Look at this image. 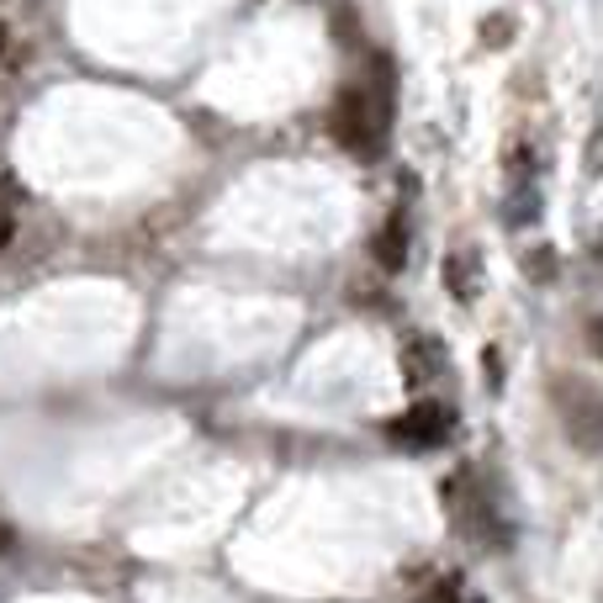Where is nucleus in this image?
I'll use <instances>...</instances> for the list:
<instances>
[{
	"label": "nucleus",
	"mask_w": 603,
	"mask_h": 603,
	"mask_svg": "<svg viewBox=\"0 0 603 603\" xmlns=\"http://www.w3.org/2000/svg\"><path fill=\"white\" fill-rule=\"evenodd\" d=\"M387 122H392L387 96H370V90H361V85H344L339 101H334V112H328V133H334L339 149H350V154L370 160V154H381Z\"/></svg>",
	"instance_id": "obj_1"
},
{
	"label": "nucleus",
	"mask_w": 603,
	"mask_h": 603,
	"mask_svg": "<svg viewBox=\"0 0 603 603\" xmlns=\"http://www.w3.org/2000/svg\"><path fill=\"white\" fill-rule=\"evenodd\" d=\"M556 398H562V418L566 435L577 440V450H603V398L593 387H577V381H556Z\"/></svg>",
	"instance_id": "obj_2"
},
{
	"label": "nucleus",
	"mask_w": 603,
	"mask_h": 603,
	"mask_svg": "<svg viewBox=\"0 0 603 603\" xmlns=\"http://www.w3.org/2000/svg\"><path fill=\"white\" fill-rule=\"evenodd\" d=\"M450 407L444 402H413L402 418H392L387 424V435L398 444H407V450H435V444H444V435H450Z\"/></svg>",
	"instance_id": "obj_3"
},
{
	"label": "nucleus",
	"mask_w": 603,
	"mask_h": 603,
	"mask_svg": "<svg viewBox=\"0 0 603 603\" xmlns=\"http://www.w3.org/2000/svg\"><path fill=\"white\" fill-rule=\"evenodd\" d=\"M444 370V344L435 334H418V339H407L402 344V376L413 381V387H424V381H435Z\"/></svg>",
	"instance_id": "obj_4"
},
{
	"label": "nucleus",
	"mask_w": 603,
	"mask_h": 603,
	"mask_svg": "<svg viewBox=\"0 0 603 603\" xmlns=\"http://www.w3.org/2000/svg\"><path fill=\"white\" fill-rule=\"evenodd\" d=\"M376 265L387 271V276H398L402 265H407V223H402L398 212L381 223V234H376Z\"/></svg>",
	"instance_id": "obj_5"
},
{
	"label": "nucleus",
	"mask_w": 603,
	"mask_h": 603,
	"mask_svg": "<svg viewBox=\"0 0 603 603\" xmlns=\"http://www.w3.org/2000/svg\"><path fill=\"white\" fill-rule=\"evenodd\" d=\"M444 291H450L455 302H472V297H477V254H472V249H461V254L444 260Z\"/></svg>",
	"instance_id": "obj_6"
},
{
	"label": "nucleus",
	"mask_w": 603,
	"mask_h": 603,
	"mask_svg": "<svg viewBox=\"0 0 603 603\" xmlns=\"http://www.w3.org/2000/svg\"><path fill=\"white\" fill-rule=\"evenodd\" d=\"M535 217H540V191L519 186L514 197L503 201V223H508V228H524V223H535Z\"/></svg>",
	"instance_id": "obj_7"
},
{
	"label": "nucleus",
	"mask_w": 603,
	"mask_h": 603,
	"mask_svg": "<svg viewBox=\"0 0 603 603\" xmlns=\"http://www.w3.org/2000/svg\"><path fill=\"white\" fill-rule=\"evenodd\" d=\"M529 276H535V281H551V276H556V249H545V254H529Z\"/></svg>",
	"instance_id": "obj_8"
},
{
	"label": "nucleus",
	"mask_w": 603,
	"mask_h": 603,
	"mask_svg": "<svg viewBox=\"0 0 603 603\" xmlns=\"http://www.w3.org/2000/svg\"><path fill=\"white\" fill-rule=\"evenodd\" d=\"M582 164H588V175H603V127L588 138V160Z\"/></svg>",
	"instance_id": "obj_9"
},
{
	"label": "nucleus",
	"mask_w": 603,
	"mask_h": 603,
	"mask_svg": "<svg viewBox=\"0 0 603 603\" xmlns=\"http://www.w3.org/2000/svg\"><path fill=\"white\" fill-rule=\"evenodd\" d=\"M11 234H16V223H11V212H5V206H0V249H5V243H11Z\"/></svg>",
	"instance_id": "obj_10"
},
{
	"label": "nucleus",
	"mask_w": 603,
	"mask_h": 603,
	"mask_svg": "<svg viewBox=\"0 0 603 603\" xmlns=\"http://www.w3.org/2000/svg\"><path fill=\"white\" fill-rule=\"evenodd\" d=\"M588 339H593V350H599V355H603V318L593 323V328H588Z\"/></svg>",
	"instance_id": "obj_11"
},
{
	"label": "nucleus",
	"mask_w": 603,
	"mask_h": 603,
	"mask_svg": "<svg viewBox=\"0 0 603 603\" xmlns=\"http://www.w3.org/2000/svg\"><path fill=\"white\" fill-rule=\"evenodd\" d=\"M0 59H5V27H0Z\"/></svg>",
	"instance_id": "obj_12"
}]
</instances>
